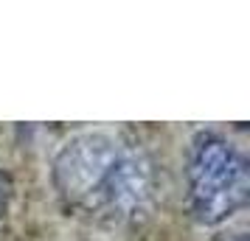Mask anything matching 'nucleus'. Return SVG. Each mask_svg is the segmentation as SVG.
Listing matches in <instances>:
<instances>
[{
	"label": "nucleus",
	"instance_id": "nucleus-3",
	"mask_svg": "<svg viewBox=\"0 0 250 241\" xmlns=\"http://www.w3.org/2000/svg\"><path fill=\"white\" fill-rule=\"evenodd\" d=\"M3 210H6V191H3V180H0V216H3Z\"/></svg>",
	"mask_w": 250,
	"mask_h": 241
},
{
	"label": "nucleus",
	"instance_id": "nucleus-4",
	"mask_svg": "<svg viewBox=\"0 0 250 241\" xmlns=\"http://www.w3.org/2000/svg\"><path fill=\"white\" fill-rule=\"evenodd\" d=\"M233 241H248V239H245V236H236V239H233Z\"/></svg>",
	"mask_w": 250,
	"mask_h": 241
},
{
	"label": "nucleus",
	"instance_id": "nucleus-1",
	"mask_svg": "<svg viewBox=\"0 0 250 241\" xmlns=\"http://www.w3.org/2000/svg\"><path fill=\"white\" fill-rule=\"evenodd\" d=\"M51 183L62 205L104 227L138 224L155 205V160L118 129H84L54 154Z\"/></svg>",
	"mask_w": 250,
	"mask_h": 241
},
{
	"label": "nucleus",
	"instance_id": "nucleus-2",
	"mask_svg": "<svg viewBox=\"0 0 250 241\" xmlns=\"http://www.w3.org/2000/svg\"><path fill=\"white\" fill-rule=\"evenodd\" d=\"M186 191L200 224L216 227L233 219L250 199L245 154L216 132H197L186 154Z\"/></svg>",
	"mask_w": 250,
	"mask_h": 241
}]
</instances>
